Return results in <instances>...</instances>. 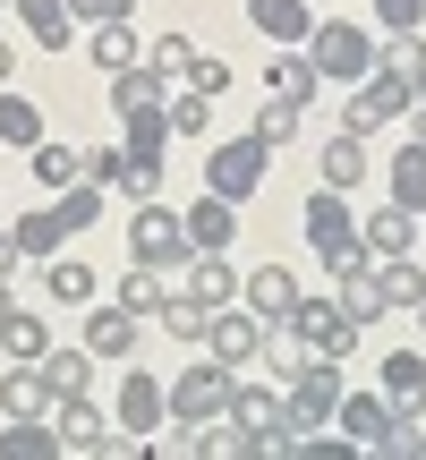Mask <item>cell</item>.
<instances>
[{"label":"cell","mask_w":426,"mask_h":460,"mask_svg":"<svg viewBox=\"0 0 426 460\" xmlns=\"http://www.w3.org/2000/svg\"><path fill=\"white\" fill-rule=\"evenodd\" d=\"M230 427H239L256 452H290L298 444V410H290L281 384H230Z\"/></svg>","instance_id":"6da1fadb"},{"label":"cell","mask_w":426,"mask_h":460,"mask_svg":"<svg viewBox=\"0 0 426 460\" xmlns=\"http://www.w3.org/2000/svg\"><path fill=\"white\" fill-rule=\"evenodd\" d=\"M298 222H307V247L333 264V273H350V264H376V256H367V239H359V214H350L342 188H315Z\"/></svg>","instance_id":"7a4b0ae2"},{"label":"cell","mask_w":426,"mask_h":460,"mask_svg":"<svg viewBox=\"0 0 426 460\" xmlns=\"http://www.w3.org/2000/svg\"><path fill=\"white\" fill-rule=\"evenodd\" d=\"M307 60H315V77L359 85L367 68H376V34H367V26H350V17H333V26H307Z\"/></svg>","instance_id":"3957f363"},{"label":"cell","mask_w":426,"mask_h":460,"mask_svg":"<svg viewBox=\"0 0 426 460\" xmlns=\"http://www.w3.org/2000/svg\"><path fill=\"white\" fill-rule=\"evenodd\" d=\"M129 256L137 264H154V273H171V264H188V256H197V247H188V222L180 214H171V205H137V222H129Z\"/></svg>","instance_id":"277c9868"},{"label":"cell","mask_w":426,"mask_h":460,"mask_svg":"<svg viewBox=\"0 0 426 460\" xmlns=\"http://www.w3.org/2000/svg\"><path fill=\"white\" fill-rule=\"evenodd\" d=\"M230 384H239V376H230V358H213V349H205V367H188L180 384H163V393H171V418H188V427L230 418Z\"/></svg>","instance_id":"5b68a950"},{"label":"cell","mask_w":426,"mask_h":460,"mask_svg":"<svg viewBox=\"0 0 426 460\" xmlns=\"http://www.w3.org/2000/svg\"><path fill=\"white\" fill-rule=\"evenodd\" d=\"M264 163H273V146H264V137H230V146L205 154V188L239 205V197H256V188H264Z\"/></svg>","instance_id":"8992f818"},{"label":"cell","mask_w":426,"mask_h":460,"mask_svg":"<svg viewBox=\"0 0 426 460\" xmlns=\"http://www.w3.org/2000/svg\"><path fill=\"white\" fill-rule=\"evenodd\" d=\"M290 332L307 341V358H350V349H359V324L342 315V298H307V290H298Z\"/></svg>","instance_id":"52a82bcc"},{"label":"cell","mask_w":426,"mask_h":460,"mask_svg":"<svg viewBox=\"0 0 426 460\" xmlns=\"http://www.w3.org/2000/svg\"><path fill=\"white\" fill-rule=\"evenodd\" d=\"M290 410L298 427H333V410H342V358H307L290 376Z\"/></svg>","instance_id":"ba28073f"},{"label":"cell","mask_w":426,"mask_h":460,"mask_svg":"<svg viewBox=\"0 0 426 460\" xmlns=\"http://www.w3.org/2000/svg\"><path fill=\"white\" fill-rule=\"evenodd\" d=\"M163 418H171V393L146 376V367H129V384H120V427H129V444L163 435Z\"/></svg>","instance_id":"9c48e42d"},{"label":"cell","mask_w":426,"mask_h":460,"mask_svg":"<svg viewBox=\"0 0 426 460\" xmlns=\"http://www.w3.org/2000/svg\"><path fill=\"white\" fill-rule=\"evenodd\" d=\"M239 307L256 315V324H290V307H298V273H290V264H264V273H247V281H239Z\"/></svg>","instance_id":"30bf717a"},{"label":"cell","mask_w":426,"mask_h":460,"mask_svg":"<svg viewBox=\"0 0 426 460\" xmlns=\"http://www.w3.org/2000/svg\"><path fill=\"white\" fill-rule=\"evenodd\" d=\"M256 341H264V324H256V315L239 307V298H230V307H213V315H205V349H213V358H230V367H247V358H256Z\"/></svg>","instance_id":"8fae6325"},{"label":"cell","mask_w":426,"mask_h":460,"mask_svg":"<svg viewBox=\"0 0 426 460\" xmlns=\"http://www.w3.org/2000/svg\"><path fill=\"white\" fill-rule=\"evenodd\" d=\"M180 222H188V247H197V256H222V247L239 239V205H230V197H213V188L188 205Z\"/></svg>","instance_id":"7c38bea8"},{"label":"cell","mask_w":426,"mask_h":460,"mask_svg":"<svg viewBox=\"0 0 426 460\" xmlns=\"http://www.w3.org/2000/svg\"><path fill=\"white\" fill-rule=\"evenodd\" d=\"M120 146H129V163H163L171 111H163V102H120Z\"/></svg>","instance_id":"4fadbf2b"},{"label":"cell","mask_w":426,"mask_h":460,"mask_svg":"<svg viewBox=\"0 0 426 460\" xmlns=\"http://www.w3.org/2000/svg\"><path fill=\"white\" fill-rule=\"evenodd\" d=\"M51 401H60V393H51V376H43V358H17L9 376H0V410H9V418H43Z\"/></svg>","instance_id":"5bb4252c"},{"label":"cell","mask_w":426,"mask_h":460,"mask_svg":"<svg viewBox=\"0 0 426 460\" xmlns=\"http://www.w3.org/2000/svg\"><path fill=\"white\" fill-rule=\"evenodd\" d=\"M51 435H60V452H102L111 444V427H102V410L85 393H60V418H51Z\"/></svg>","instance_id":"9a60e30c"},{"label":"cell","mask_w":426,"mask_h":460,"mask_svg":"<svg viewBox=\"0 0 426 460\" xmlns=\"http://www.w3.org/2000/svg\"><path fill=\"white\" fill-rule=\"evenodd\" d=\"M85 349H94V358H137V315L120 307V298H102V307L85 315Z\"/></svg>","instance_id":"2e32d148"},{"label":"cell","mask_w":426,"mask_h":460,"mask_svg":"<svg viewBox=\"0 0 426 460\" xmlns=\"http://www.w3.org/2000/svg\"><path fill=\"white\" fill-rule=\"evenodd\" d=\"M333 298H342V315H350V324H376V315H393V307H384V281H376V264H350V273H333Z\"/></svg>","instance_id":"e0dca14e"},{"label":"cell","mask_w":426,"mask_h":460,"mask_svg":"<svg viewBox=\"0 0 426 460\" xmlns=\"http://www.w3.org/2000/svg\"><path fill=\"white\" fill-rule=\"evenodd\" d=\"M315 85H324V77H315V60L281 43V60L264 68V94H273V102H298V111H307V102H315Z\"/></svg>","instance_id":"ac0fdd59"},{"label":"cell","mask_w":426,"mask_h":460,"mask_svg":"<svg viewBox=\"0 0 426 460\" xmlns=\"http://www.w3.org/2000/svg\"><path fill=\"white\" fill-rule=\"evenodd\" d=\"M247 26H256L264 43L281 51V43H307V26H315V17L298 9V0H247Z\"/></svg>","instance_id":"d6986e66"},{"label":"cell","mask_w":426,"mask_h":460,"mask_svg":"<svg viewBox=\"0 0 426 460\" xmlns=\"http://www.w3.org/2000/svg\"><path fill=\"white\" fill-rule=\"evenodd\" d=\"M384 401H393V410H426V358L418 349H393V358H384Z\"/></svg>","instance_id":"ffe728a7"},{"label":"cell","mask_w":426,"mask_h":460,"mask_svg":"<svg viewBox=\"0 0 426 460\" xmlns=\"http://www.w3.org/2000/svg\"><path fill=\"white\" fill-rule=\"evenodd\" d=\"M410 205H384V214L376 222H359V239H367V256H376V264H393V256H410Z\"/></svg>","instance_id":"44dd1931"},{"label":"cell","mask_w":426,"mask_h":460,"mask_svg":"<svg viewBox=\"0 0 426 460\" xmlns=\"http://www.w3.org/2000/svg\"><path fill=\"white\" fill-rule=\"evenodd\" d=\"M9 9H17V26H26L43 51H68V0H9Z\"/></svg>","instance_id":"7402d4cb"},{"label":"cell","mask_w":426,"mask_h":460,"mask_svg":"<svg viewBox=\"0 0 426 460\" xmlns=\"http://www.w3.org/2000/svg\"><path fill=\"white\" fill-rule=\"evenodd\" d=\"M0 460H60V435H51V418H9V435H0Z\"/></svg>","instance_id":"603a6c76"},{"label":"cell","mask_w":426,"mask_h":460,"mask_svg":"<svg viewBox=\"0 0 426 460\" xmlns=\"http://www.w3.org/2000/svg\"><path fill=\"white\" fill-rule=\"evenodd\" d=\"M384 180H393V205L426 214V146H418V137H410V146L393 154V171H384Z\"/></svg>","instance_id":"cb8c5ba5"},{"label":"cell","mask_w":426,"mask_h":460,"mask_svg":"<svg viewBox=\"0 0 426 460\" xmlns=\"http://www.w3.org/2000/svg\"><path fill=\"white\" fill-rule=\"evenodd\" d=\"M34 180L60 197L68 180H85V146H60V137H43V146H34Z\"/></svg>","instance_id":"d4e9b609"},{"label":"cell","mask_w":426,"mask_h":460,"mask_svg":"<svg viewBox=\"0 0 426 460\" xmlns=\"http://www.w3.org/2000/svg\"><path fill=\"white\" fill-rule=\"evenodd\" d=\"M188 298H197V307H230V298H239V273H230L222 256H197L188 264Z\"/></svg>","instance_id":"484cf974"},{"label":"cell","mask_w":426,"mask_h":460,"mask_svg":"<svg viewBox=\"0 0 426 460\" xmlns=\"http://www.w3.org/2000/svg\"><path fill=\"white\" fill-rule=\"evenodd\" d=\"M0 146H43V111H34L26 94H9V85H0Z\"/></svg>","instance_id":"4316f807"},{"label":"cell","mask_w":426,"mask_h":460,"mask_svg":"<svg viewBox=\"0 0 426 460\" xmlns=\"http://www.w3.org/2000/svg\"><path fill=\"white\" fill-rule=\"evenodd\" d=\"M256 358H264V367H273V384H290V376H298V367H307V341H298V332H290V324H264V341H256Z\"/></svg>","instance_id":"83f0119b"},{"label":"cell","mask_w":426,"mask_h":460,"mask_svg":"<svg viewBox=\"0 0 426 460\" xmlns=\"http://www.w3.org/2000/svg\"><path fill=\"white\" fill-rule=\"evenodd\" d=\"M367 180V146H359V137H333V146H324V188H342V197H350V188H359Z\"/></svg>","instance_id":"f1b7e54d"},{"label":"cell","mask_w":426,"mask_h":460,"mask_svg":"<svg viewBox=\"0 0 426 460\" xmlns=\"http://www.w3.org/2000/svg\"><path fill=\"white\" fill-rule=\"evenodd\" d=\"M9 230H17V247H26V256H43V264L68 247V222L51 214V205H43V214H26V222H9Z\"/></svg>","instance_id":"f546056e"},{"label":"cell","mask_w":426,"mask_h":460,"mask_svg":"<svg viewBox=\"0 0 426 460\" xmlns=\"http://www.w3.org/2000/svg\"><path fill=\"white\" fill-rule=\"evenodd\" d=\"M0 349H9V358H43V349H51V332H43V315H26V307H9V315H0Z\"/></svg>","instance_id":"4dcf8cb0"},{"label":"cell","mask_w":426,"mask_h":460,"mask_svg":"<svg viewBox=\"0 0 426 460\" xmlns=\"http://www.w3.org/2000/svg\"><path fill=\"white\" fill-rule=\"evenodd\" d=\"M43 290H51V298H68V307H85V298H94V264H85V256H51Z\"/></svg>","instance_id":"1f68e13d"},{"label":"cell","mask_w":426,"mask_h":460,"mask_svg":"<svg viewBox=\"0 0 426 460\" xmlns=\"http://www.w3.org/2000/svg\"><path fill=\"white\" fill-rule=\"evenodd\" d=\"M43 376H51V393H85L94 384V349H43Z\"/></svg>","instance_id":"d6a6232c"},{"label":"cell","mask_w":426,"mask_h":460,"mask_svg":"<svg viewBox=\"0 0 426 460\" xmlns=\"http://www.w3.org/2000/svg\"><path fill=\"white\" fill-rule=\"evenodd\" d=\"M146 68H154L163 85H188V68H197V43H188V34H163V43L146 51Z\"/></svg>","instance_id":"836d02e7"},{"label":"cell","mask_w":426,"mask_h":460,"mask_svg":"<svg viewBox=\"0 0 426 460\" xmlns=\"http://www.w3.org/2000/svg\"><path fill=\"white\" fill-rule=\"evenodd\" d=\"M376 281H384V307H418L426 298V273L410 256H393V264H376Z\"/></svg>","instance_id":"e575fe53"},{"label":"cell","mask_w":426,"mask_h":460,"mask_svg":"<svg viewBox=\"0 0 426 460\" xmlns=\"http://www.w3.org/2000/svg\"><path fill=\"white\" fill-rule=\"evenodd\" d=\"M120 307H129L137 324H146V315L163 307V273H154V264H129V281H120Z\"/></svg>","instance_id":"d590c367"},{"label":"cell","mask_w":426,"mask_h":460,"mask_svg":"<svg viewBox=\"0 0 426 460\" xmlns=\"http://www.w3.org/2000/svg\"><path fill=\"white\" fill-rule=\"evenodd\" d=\"M154 315H163V332H171V341H205V315H213V307H197V298L180 290V298H163Z\"/></svg>","instance_id":"8d00e7d4"},{"label":"cell","mask_w":426,"mask_h":460,"mask_svg":"<svg viewBox=\"0 0 426 460\" xmlns=\"http://www.w3.org/2000/svg\"><path fill=\"white\" fill-rule=\"evenodd\" d=\"M94 60L111 68V77H120V68H137V34H129V17H120V26H94Z\"/></svg>","instance_id":"74e56055"},{"label":"cell","mask_w":426,"mask_h":460,"mask_svg":"<svg viewBox=\"0 0 426 460\" xmlns=\"http://www.w3.org/2000/svg\"><path fill=\"white\" fill-rule=\"evenodd\" d=\"M163 111H171V137H205V119H213V94L180 85V102H163Z\"/></svg>","instance_id":"f35d334b"},{"label":"cell","mask_w":426,"mask_h":460,"mask_svg":"<svg viewBox=\"0 0 426 460\" xmlns=\"http://www.w3.org/2000/svg\"><path fill=\"white\" fill-rule=\"evenodd\" d=\"M376 68H393V77H410V85H418L426 43H418V34H393V43H376Z\"/></svg>","instance_id":"ab89813d"},{"label":"cell","mask_w":426,"mask_h":460,"mask_svg":"<svg viewBox=\"0 0 426 460\" xmlns=\"http://www.w3.org/2000/svg\"><path fill=\"white\" fill-rule=\"evenodd\" d=\"M247 137H264V146H290V137H298V102H264V111H256V128H247Z\"/></svg>","instance_id":"60d3db41"},{"label":"cell","mask_w":426,"mask_h":460,"mask_svg":"<svg viewBox=\"0 0 426 460\" xmlns=\"http://www.w3.org/2000/svg\"><path fill=\"white\" fill-rule=\"evenodd\" d=\"M163 94H171V85L154 77V68H120V85H111V111H120V102H163Z\"/></svg>","instance_id":"b9f144b4"},{"label":"cell","mask_w":426,"mask_h":460,"mask_svg":"<svg viewBox=\"0 0 426 460\" xmlns=\"http://www.w3.org/2000/svg\"><path fill=\"white\" fill-rule=\"evenodd\" d=\"M367 9H376L384 34H418L426 26V0H367Z\"/></svg>","instance_id":"7bdbcfd3"},{"label":"cell","mask_w":426,"mask_h":460,"mask_svg":"<svg viewBox=\"0 0 426 460\" xmlns=\"http://www.w3.org/2000/svg\"><path fill=\"white\" fill-rule=\"evenodd\" d=\"M120 163H129V146H85V180L94 188H120Z\"/></svg>","instance_id":"ee69618b"},{"label":"cell","mask_w":426,"mask_h":460,"mask_svg":"<svg viewBox=\"0 0 426 460\" xmlns=\"http://www.w3.org/2000/svg\"><path fill=\"white\" fill-rule=\"evenodd\" d=\"M137 0H68V17H85V26H120Z\"/></svg>","instance_id":"f6af8a7d"},{"label":"cell","mask_w":426,"mask_h":460,"mask_svg":"<svg viewBox=\"0 0 426 460\" xmlns=\"http://www.w3.org/2000/svg\"><path fill=\"white\" fill-rule=\"evenodd\" d=\"M188 85H197V94H222V85H230V60H213V51H197V68H188Z\"/></svg>","instance_id":"bcb514c9"},{"label":"cell","mask_w":426,"mask_h":460,"mask_svg":"<svg viewBox=\"0 0 426 460\" xmlns=\"http://www.w3.org/2000/svg\"><path fill=\"white\" fill-rule=\"evenodd\" d=\"M17 264H26V247H17V230H0V281H9Z\"/></svg>","instance_id":"7dc6e473"},{"label":"cell","mask_w":426,"mask_h":460,"mask_svg":"<svg viewBox=\"0 0 426 460\" xmlns=\"http://www.w3.org/2000/svg\"><path fill=\"white\" fill-rule=\"evenodd\" d=\"M9 77H17V51H9V43H0V85H9Z\"/></svg>","instance_id":"c3c4849f"},{"label":"cell","mask_w":426,"mask_h":460,"mask_svg":"<svg viewBox=\"0 0 426 460\" xmlns=\"http://www.w3.org/2000/svg\"><path fill=\"white\" fill-rule=\"evenodd\" d=\"M0 315H9V281H0Z\"/></svg>","instance_id":"681fc988"},{"label":"cell","mask_w":426,"mask_h":460,"mask_svg":"<svg viewBox=\"0 0 426 460\" xmlns=\"http://www.w3.org/2000/svg\"><path fill=\"white\" fill-rule=\"evenodd\" d=\"M410 315H418V324H426V298H418V307H410Z\"/></svg>","instance_id":"f907efd6"},{"label":"cell","mask_w":426,"mask_h":460,"mask_svg":"<svg viewBox=\"0 0 426 460\" xmlns=\"http://www.w3.org/2000/svg\"><path fill=\"white\" fill-rule=\"evenodd\" d=\"M418 444H426V427H418Z\"/></svg>","instance_id":"816d5d0a"},{"label":"cell","mask_w":426,"mask_h":460,"mask_svg":"<svg viewBox=\"0 0 426 460\" xmlns=\"http://www.w3.org/2000/svg\"><path fill=\"white\" fill-rule=\"evenodd\" d=\"M0 9H9V0H0Z\"/></svg>","instance_id":"f5cc1de1"}]
</instances>
